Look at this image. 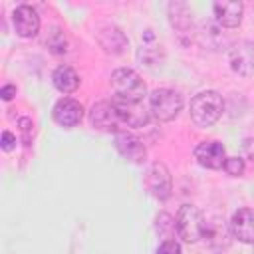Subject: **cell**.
Returning <instances> with one entry per match:
<instances>
[{
    "mask_svg": "<svg viewBox=\"0 0 254 254\" xmlns=\"http://www.w3.org/2000/svg\"><path fill=\"white\" fill-rule=\"evenodd\" d=\"M111 91L115 95V101L141 103L145 97V83L133 69L121 67L111 73Z\"/></svg>",
    "mask_w": 254,
    "mask_h": 254,
    "instance_id": "1",
    "label": "cell"
},
{
    "mask_svg": "<svg viewBox=\"0 0 254 254\" xmlns=\"http://www.w3.org/2000/svg\"><path fill=\"white\" fill-rule=\"evenodd\" d=\"M224 101L216 91H200L190 101V117L198 127H208L222 115Z\"/></svg>",
    "mask_w": 254,
    "mask_h": 254,
    "instance_id": "2",
    "label": "cell"
},
{
    "mask_svg": "<svg viewBox=\"0 0 254 254\" xmlns=\"http://www.w3.org/2000/svg\"><path fill=\"white\" fill-rule=\"evenodd\" d=\"M175 228L185 242H196L206 232V220L194 204H183L175 216Z\"/></svg>",
    "mask_w": 254,
    "mask_h": 254,
    "instance_id": "3",
    "label": "cell"
},
{
    "mask_svg": "<svg viewBox=\"0 0 254 254\" xmlns=\"http://www.w3.org/2000/svg\"><path fill=\"white\" fill-rule=\"evenodd\" d=\"M151 111L159 121H171L183 109V97L175 89H155L151 93Z\"/></svg>",
    "mask_w": 254,
    "mask_h": 254,
    "instance_id": "4",
    "label": "cell"
},
{
    "mask_svg": "<svg viewBox=\"0 0 254 254\" xmlns=\"http://www.w3.org/2000/svg\"><path fill=\"white\" fill-rule=\"evenodd\" d=\"M89 119H91L93 127H97L101 131H115V133H119V129L125 127L115 101H99V103H95L91 107Z\"/></svg>",
    "mask_w": 254,
    "mask_h": 254,
    "instance_id": "5",
    "label": "cell"
},
{
    "mask_svg": "<svg viewBox=\"0 0 254 254\" xmlns=\"http://www.w3.org/2000/svg\"><path fill=\"white\" fill-rule=\"evenodd\" d=\"M145 189L155 196V198H167L173 189L171 173L163 163H153L147 173H145Z\"/></svg>",
    "mask_w": 254,
    "mask_h": 254,
    "instance_id": "6",
    "label": "cell"
},
{
    "mask_svg": "<svg viewBox=\"0 0 254 254\" xmlns=\"http://www.w3.org/2000/svg\"><path fill=\"white\" fill-rule=\"evenodd\" d=\"M194 159L206 169H222L226 163V151L218 141H202L194 149Z\"/></svg>",
    "mask_w": 254,
    "mask_h": 254,
    "instance_id": "7",
    "label": "cell"
},
{
    "mask_svg": "<svg viewBox=\"0 0 254 254\" xmlns=\"http://www.w3.org/2000/svg\"><path fill=\"white\" fill-rule=\"evenodd\" d=\"M12 22H14L16 34L22 36V38H32V36H36L38 30H40V16H38V12H36L32 6H28V4H22V6H18V8L14 10Z\"/></svg>",
    "mask_w": 254,
    "mask_h": 254,
    "instance_id": "8",
    "label": "cell"
},
{
    "mask_svg": "<svg viewBox=\"0 0 254 254\" xmlns=\"http://www.w3.org/2000/svg\"><path fill=\"white\" fill-rule=\"evenodd\" d=\"M230 67L240 75L254 73V42H238L232 46Z\"/></svg>",
    "mask_w": 254,
    "mask_h": 254,
    "instance_id": "9",
    "label": "cell"
},
{
    "mask_svg": "<svg viewBox=\"0 0 254 254\" xmlns=\"http://www.w3.org/2000/svg\"><path fill=\"white\" fill-rule=\"evenodd\" d=\"M52 115H54L58 125H62V127H75L81 121V117H83V107H81L79 101H75L71 97H64V99H60L54 105Z\"/></svg>",
    "mask_w": 254,
    "mask_h": 254,
    "instance_id": "10",
    "label": "cell"
},
{
    "mask_svg": "<svg viewBox=\"0 0 254 254\" xmlns=\"http://www.w3.org/2000/svg\"><path fill=\"white\" fill-rule=\"evenodd\" d=\"M115 147L127 161H133V163H141L147 155V149H145L143 141L137 135L129 133V131L115 133Z\"/></svg>",
    "mask_w": 254,
    "mask_h": 254,
    "instance_id": "11",
    "label": "cell"
},
{
    "mask_svg": "<svg viewBox=\"0 0 254 254\" xmlns=\"http://www.w3.org/2000/svg\"><path fill=\"white\" fill-rule=\"evenodd\" d=\"M230 230L240 242L254 244V208L236 210L230 220Z\"/></svg>",
    "mask_w": 254,
    "mask_h": 254,
    "instance_id": "12",
    "label": "cell"
},
{
    "mask_svg": "<svg viewBox=\"0 0 254 254\" xmlns=\"http://www.w3.org/2000/svg\"><path fill=\"white\" fill-rule=\"evenodd\" d=\"M214 16L216 20L226 26V28H234L242 22V12L244 6L242 2H234V0H226V2H214Z\"/></svg>",
    "mask_w": 254,
    "mask_h": 254,
    "instance_id": "13",
    "label": "cell"
},
{
    "mask_svg": "<svg viewBox=\"0 0 254 254\" xmlns=\"http://www.w3.org/2000/svg\"><path fill=\"white\" fill-rule=\"evenodd\" d=\"M115 101V99H113ZM119 115L123 119L125 127H143L149 121V113L141 103H123V101H115Z\"/></svg>",
    "mask_w": 254,
    "mask_h": 254,
    "instance_id": "14",
    "label": "cell"
},
{
    "mask_svg": "<svg viewBox=\"0 0 254 254\" xmlns=\"http://www.w3.org/2000/svg\"><path fill=\"white\" fill-rule=\"evenodd\" d=\"M52 79H54L56 89L62 91V93H71V91H75L77 85H79V77H77V73H75L69 65H60V67H56Z\"/></svg>",
    "mask_w": 254,
    "mask_h": 254,
    "instance_id": "15",
    "label": "cell"
},
{
    "mask_svg": "<svg viewBox=\"0 0 254 254\" xmlns=\"http://www.w3.org/2000/svg\"><path fill=\"white\" fill-rule=\"evenodd\" d=\"M99 44L103 46L105 52H111V54H119L117 46L113 44V38H121V30H117L115 26H105V30H99Z\"/></svg>",
    "mask_w": 254,
    "mask_h": 254,
    "instance_id": "16",
    "label": "cell"
},
{
    "mask_svg": "<svg viewBox=\"0 0 254 254\" xmlns=\"http://www.w3.org/2000/svg\"><path fill=\"white\" fill-rule=\"evenodd\" d=\"M46 44H48V48L54 52V54H64L67 48V42H65V36H64V32L60 30V28H52V32L48 34V38H46Z\"/></svg>",
    "mask_w": 254,
    "mask_h": 254,
    "instance_id": "17",
    "label": "cell"
},
{
    "mask_svg": "<svg viewBox=\"0 0 254 254\" xmlns=\"http://www.w3.org/2000/svg\"><path fill=\"white\" fill-rule=\"evenodd\" d=\"M224 171H226L230 177H240V175L244 173V161H242L240 157H226Z\"/></svg>",
    "mask_w": 254,
    "mask_h": 254,
    "instance_id": "18",
    "label": "cell"
},
{
    "mask_svg": "<svg viewBox=\"0 0 254 254\" xmlns=\"http://www.w3.org/2000/svg\"><path fill=\"white\" fill-rule=\"evenodd\" d=\"M155 254H183V252H181L179 242H175V240H163Z\"/></svg>",
    "mask_w": 254,
    "mask_h": 254,
    "instance_id": "19",
    "label": "cell"
},
{
    "mask_svg": "<svg viewBox=\"0 0 254 254\" xmlns=\"http://www.w3.org/2000/svg\"><path fill=\"white\" fill-rule=\"evenodd\" d=\"M18 125H20V131H22V135H24V141L28 143L30 137H32V133H34V125H32V121H30L28 117H22V119L18 121Z\"/></svg>",
    "mask_w": 254,
    "mask_h": 254,
    "instance_id": "20",
    "label": "cell"
},
{
    "mask_svg": "<svg viewBox=\"0 0 254 254\" xmlns=\"http://www.w3.org/2000/svg\"><path fill=\"white\" fill-rule=\"evenodd\" d=\"M16 145V135H12L10 131H4L2 133V149L4 151H12Z\"/></svg>",
    "mask_w": 254,
    "mask_h": 254,
    "instance_id": "21",
    "label": "cell"
},
{
    "mask_svg": "<svg viewBox=\"0 0 254 254\" xmlns=\"http://www.w3.org/2000/svg\"><path fill=\"white\" fill-rule=\"evenodd\" d=\"M14 95H16V85H4V87H2V99L8 101V99H12Z\"/></svg>",
    "mask_w": 254,
    "mask_h": 254,
    "instance_id": "22",
    "label": "cell"
}]
</instances>
